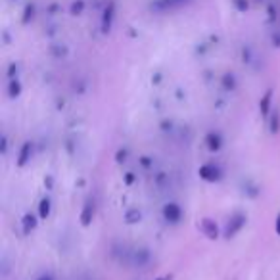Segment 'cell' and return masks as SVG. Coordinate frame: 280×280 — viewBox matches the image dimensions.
<instances>
[{
	"mask_svg": "<svg viewBox=\"0 0 280 280\" xmlns=\"http://www.w3.org/2000/svg\"><path fill=\"white\" fill-rule=\"evenodd\" d=\"M22 225H23V234H31V230L35 229V225H37V221H35V217H33V215L27 213V215H23Z\"/></svg>",
	"mask_w": 280,
	"mask_h": 280,
	"instance_id": "9",
	"label": "cell"
},
{
	"mask_svg": "<svg viewBox=\"0 0 280 280\" xmlns=\"http://www.w3.org/2000/svg\"><path fill=\"white\" fill-rule=\"evenodd\" d=\"M38 280H52V276H41Z\"/></svg>",
	"mask_w": 280,
	"mask_h": 280,
	"instance_id": "19",
	"label": "cell"
},
{
	"mask_svg": "<svg viewBox=\"0 0 280 280\" xmlns=\"http://www.w3.org/2000/svg\"><path fill=\"white\" fill-rule=\"evenodd\" d=\"M198 173H199V177L204 178V181H207V183H217V181H221V177H223L221 169H219L215 163H206V165H202Z\"/></svg>",
	"mask_w": 280,
	"mask_h": 280,
	"instance_id": "1",
	"label": "cell"
},
{
	"mask_svg": "<svg viewBox=\"0 0 280 280\" xmlns=\"http://www.w3.org/2000/svg\"><path fill=\"white\" fill-rule=\"evenodd\" d=\"M134 263L138 267H142V265H146L148 263V259H150V253H148V250H136L134 251Z\"/></svg>",
	"mask_w": 280,
	"mask_h": 280,
	"instance_id": "11",
	"label": "cell"
},
{
	"mask_svg": "<svg viewBox=\"0 0 280 280\" xmlns=\"http://www.w3.org/2000/svg\"><path fill=\"white\" fill-rule=\"evenodd\" d=\"M206 142H207V148H209L211 152H217V150H221V146H223V138L219 133H209Z\"/></svg>",
	"mask_w": 280,
	"mask_h": 280,
	"instance_id": "7",
	"label": "cell"
},
{
	"mask_svg": "<svg viewBox=\"0 0 280 280\" xmlns=\"http://www.w3.org/2000/svg\"><path fill=\"white\" fill-rule=\"evenodd\" d=\"M199 229H202V232L209 238V240H217L219 238V229H217V223L213 221V219H202V223H199Z\"/></svg>",
	"mask_w": 280,
	"mask_h": 280,
	"instance_id": "4",
	"label": "cell"
},
{
	"mask_svg": "<svg viewBox=\"0 0 280 280\" xmlns=\"http://www.w3.org/2000/svg\"><path fill=\"white\" fill-rule=\"evenodd\" d=\"M157 280H165V278H157Z\"/></svg>",
	"mask_w": 280,
	"mask_h": 280,
	"instance_id": "20",
	"label": "cell"
},
{
	"mask_svg": "<svg viewBox=\"0 0 280 280\" xmlns=\"http://www.w3.org/2000/svg\"><path fill=\"white\" fill-rule=\"evenodd\" d=\"M31 152H33V144H31V142H25V144L22 146L19 157H17V165H19V167H23V165L31 159Z\"/></svg>",
	"mask_w": 280,
	"mask_h": 280,
	"instance_id": "8",
	"label": "cell"
},
{
	"mask_svg": "<svg viewBox=\"0 0 280 280\" xmlns=\"http://www.w3.org/2000/svg\"><path fill=\"white\" fill-rule=\"evenodd\" d=\"M125 157H127V152H125V150H119V152H117V162L123 163V162H125Z\"/></svg>",
	"mask_w": 280,
	"mask_h": 280,
	"instance_id": "16",
	"label": "cell"
},
{
	"mask_svg": "<svg viewBox=\"0 0 280 280\" xmlns=\"http://www.w3.org/2000/svg\"><path fill=\"white\" fill-rule=\"evenodd\" d=\"M274 229H276V234L280 236V213H278V217H276V223H274Z\"/></svg>",
	"mask_w": 280,
	"mask_h": 280,
	"instance_id": "17",
	"label": "cell"
},
{
	"mask_svg": "<svg viewBox=\"0 0 280 280\" xmlns=\"http://www.w3.org/2000/svg\"><path fill=\"white\" fill-rule=\"evenodd\" d=\"M181 215H183V211H181V207H178L175 202H171V204H167V206L163 207V217H165V221L171 223V225H177V223L181 221Z\"/></svg>",
	"mask_w": 280,
	"mask_h": 280,
	"instance_id": "3",
	"label": "cell"
},
{
	"mask_svg": "<svg viewBox=\"0 0 280 280\" xmlns=\"http://www.w3.org/2000/svg\"><path fill=\"white\" fill-rule=\"evenodd\" d=\"M140 217H142V213H140L138 209H129L125 213V221L129 223V225H134V223L140 221Z\"/></svg>",
	"mask_w": 280,
	"mask_h": 280,
	"instance_id": "13",
	"label": "cell"
},
{
	"mask_svg": "<svg viewBox=\"0 0 280 280\" xmlns=\"http://www.w3.org/2000/svg\"><path fill=\"white\" fill-rule=\"evenodd\" d=\"M19 92H22V85H19V81L14 79V81L10 83V96H12V98H17Z\"/></svg>",
	"mask_w": 280,
	"mask_h": 280,
	"instance_id": "14",
	"label": "cell"
},
{
	"mask_svg": "<svg viewBox=\"0 0 280 280\" xmlns=\"http://www.w3.org/2000/svg\"><path fill=\"white\" fill-rule=\"evenodd\" d=\"M225 89H234V77L232 75H225Z\"/></svg>",
	"mask_w": 280,
	"mask_h": 280,
	"instance_id": "15",
	"label": "cell"
},
{
	"mask_svg": "<svg viewBox=\"0 0 280 280\" xmlns=\"http://www.w3.org/2000/svg\"><path fill=\"white\" fill-rule=\"evenodd\" d=\"M50 209H52L50 199H48V198L41 199V204H38V215H41V219H48V215H50Z\"/></svg>",
	"mask_w": 280,
	"mask_h": 280,
	"instance_id": "10",
	"label": "cell"
},
{
	"mask_svg": "<svg viewBox=\"0 0 280 280\" xmlns=\"http://www.w3.org/2000/svg\"><path fill=\"white\" fill-rule=\"evenodd\" d=\"M92 219H94V204H92V202H87L81 213V225L83 227H89L90 223H92Z\"/></svg>",
	"mask_w": 280,
	"mask_h": 280,
	"instance_id": "5",
	"label": "cell"
},
{
	"mask_svg": "<svg viewBox=\"0 0 280 280\" xmlns=\"http://www.w3.org/2000/svg\"><path fill=\"white\" fill-rule=\"evenodd\" d=\"M125 181H127V185H131L134 181V177H133V173H127V177H125Z\"/></svg>",
	"mask_w": 280,
	"mask_h": 280,
	"instance_id": "18",
	"label": "cell"
},
{
	"mask_svg": "<svg viewBox=\"0 0 280 280\" xmlns=\"http://www.w3.org/2000/svg\"><path fill=\"white\" fill-rule=\"evenodd\" d=\"M271 100H273V90H267L265 96L261 98V104H259L263 117H269V115H271Z\"/></svg>",
	"mask_w": 280,
	"mask_h": 280,
	"instance_id": "6",
	"label": "cell"
},
{
	"mask_svg": "<svg viewBox=\"0 0 280 280\" xmlns=\"http://www.w3.org/2000/svg\"><path fill=\"white\" fill-rule=\"evenodd\" d=\"M269 127H271V133L276 134L280 131V111L274 110L273 115H271V121H269Z\"/></svg>",
	"mask_w": 280,
	"mask_h": 280,
	"instance_id": "12",
	"label": "cell"
},
{
	"mask_svg": "<svg viewBox=\"0 0 280 280\" xmlns=\"http://www.w3.org/2000/svg\"><path fill=\"white\" fill-rule=\"evenodd\" d=\"M244 225H246V215L236 213L229 221L227 229H225V238H234V236L244 229Z\"/></svg>",
	"mask_w": 280,
	"mask_h": 280,
	"instance_id": "2",
	"label": "cell"
}]
</instances>
